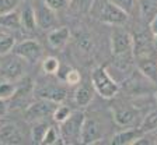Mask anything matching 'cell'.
<instances>
[{
	"label": "cell",
	"instance_id": "cell-33",
	"mask_svg": "<svg viewBox=\"0 0 157 145\" xmlns=\"http://www.w3.org/2000/svg\"><path fill=\"white\" fill-rule=\"evenodd\" d=\"M7 113H9V103H7V99L0 98V119H3Z\"/></svg>",
	"mask_w": 157,
	"mask_h": 145
},
{
	"label": "cell",
	"instance_id": "cell-24",
	"mask_svg": "<svg viewBox=\"0 0 157 145\" xmlns=\"http://www.w3.org/2000/svg\"><path fill=\"white\" fill-rule=\"evenodd\" d=\"M17 91V84L16 81H9V80H4V81H0V98L3 99H11L14 96Z\"/></svg>",
	"mask_w": 157,
	"mask_h": 145
},
{
	"label": "cell",
	"instance_id": "cell-3",
	"mask_svg": "<svg viewBox=\"0 0 157 145\" xmlns=\"http://www.w3.org/2000/svg\"><path fill=\"white\" fill-rule=\"evenodd\" d=\"M84 120H86L84 112L76 110V112L70 113V116L65 121L60 123L59 131H60V137H62V144L80 142V134H82Z\"/></svg>",
	"mask_w": 157,
	"mask_h": 145
},
{
	"label": "cell",
	"instance_id": "cell-20",
	"mask_svg": "<svg viewBox=\"0 0 157 145\" xmlns=\"http://www.w3.org/2000/svg\"><path fill=\"white\" fill-rule=\"evenodd\" d=\"M49 126L51 124H48L45 120H39V121L34 123L33 129H31V140L34 144H42V140L48 131Z\"/></svg>",
	"mask_w": 157,
	"mask_h": 145
},
{
	"label": "cell",
	"instance_id": "cell-36",
	"mask_svg": "<svg viewBox=\"0 0 157 145\" xmlns=\"http://www.w3.org/2000/svg\"><path fill=\"white\" fill-rule=\"evenodd\" d=\"M154 99H156V103H157V91H156V94H154Z\"/></svg>",
	"mask_w": 157,
	"mask_h": 145
},
{
	"label": "cell",
	"instance_id": "cell-26",
	"mask_svg": "<svg viewBox=\"0 0 157 145\" xmlns=\"http://www.w3.org/2000/svg\"><path fill=\"white\" fill-rule=\"evenodd\" d=\"M14 46H16V38L13 35L0 36V56L9 55L10 52H13Z\"/></svg>",
	"mask_w": 157,
	"mask_h": 145
},
{
	"label": "cell",
	"instance_id": "cell-11",
	"mask_svg": "<svg viewBox=\"0 0 157 145\" xmlns=\"http://www.w3.org/2000/svg\"><path fill=\"white\" fill-rule=\"evenodd\" d=\"M112 117L117 126L119 127H133L139 119V110L135 107L117 106L112 109Z\"/></svg>",
	"mask_w": 157,
	"mask_h": 145
},
{
	"label": "cell",
	"instance_id": "cell-9",
	"mask_svg": "<svg viewBox=\"0 0 157 145\" xmlns=\"http://www.w3.org/2000/svg\"><path fill=\"white\" fill-rule=\"evenodd\" d=\"M133 36V56L137 57H146V56L157 55L156 53V42L154 36L151 38L147 32H137Z\"/></svg>",
	"mask_w": 157,
	"mask_h": 145
},
{
	"label": "cell",
	"instance_id": "cell-34",
	"mask_svg": "<svg viewBox=\"0 0 157 145\" xmlns=\"http://www.w3.org/2000/svg\"><path fill=\"white\" fill-rule=\"evenodd\" d=\"M149 28H150V32L153 34V35H156V34H157V14L153 17V20L150 21V24H149Z\"/></svg>",
	"mask_w": 157,
	"mask_h": 145
},
{
	"label": "cell",
	"instance_id": "cell-23",
	"mask_svg": "<svg viewBox=\"0 0 157 145\" xmlns=\"http://www.w3.org/2000/svg\"><path fill=\"white\" fill-rule=\"evenodd\" d=\"M41 68H42V71L46 75H55L60 70V61L56 57H53V56H48V57H45L42 60Z\"/></svg>",
	"mask_w": 157,
	"mask_h": 145
},
{
	"label": "cell",
	"instance_id": "cell-2",
	"mask_svg": "<svg viewBox=\"0 0 157 145\" xmlns=\"http://www.w3.org/2000/svg\"><path fill=\"white\" fill-rule=\"evenodd\" d=\"M91 85L94 87L95 94L104 99H112L119 92V82L114 80L102 66H98L91 71Z\"/></svg>",
	"mask_w": 157,
	"mask_h": 145
},
{
	"label": "cell",
	"instance_id": "cell-8",
	"mask_svg": "<svg viewBox=\"0 0 157 145\" xmlns=\"http://www.w3.org/2000/svg\"><path fill=\"white\" fill-rule=\"evenodd\" d=\"M13 53H16L17 56H20L24 61H27L29 64H34L42 57V46L36 41L28 39V41H23V42L17 43L13 49Z\"/></svg>",
	"mask_w": 157,
	"mask_h": 145
},
{
	"label": "cell",
	"instance_id": "cell-27",
	"mask_svg": "<svg viewBox=\"0 0 157 145\" xmlns=\"http://www.w3.org/2000/svg\"><path fill=\"white\" fill-rule=\"evenodd\" d=\"M62 80L65 81L69 87H76V85L80 84L82 75H80V73H78L77 70H75V68H67V70L63 73Z\"/></svg>",
	"mask_w": 157,
	"mask_h": 145
},
{
	"label": "cell",
	"instance_id": "cell-15",
	"mask_svg": "<svg viewBox=\"0 0 157 145\" xmlns=\"http://www.w3.org/2000/svg\"><path fill=\"white\" fill-rule=\"evenodd\" d=\"M24 142V137L20 129L11 123L0 127V144L3 145H18Z\"/></svg>",
	"mask_w": 157,
	"mask_h": 145
},
{
	"label": "cell",
	"instance_id": "cell-32",
	"mask_svg": "<svg viewBox=\"0 0 157 145\" xmlns=\"http://www.w3.org/2000/svg\"><path fill=\"white\" fill-rule=\"evenodd\" d=\"M111 2L117 4L118 7H121L128 14H131L135 9V0H111Z\"/></svg>",
	"mask_w": 157,
	"mask_h": 145
},
{
	"label": "cell",
	"instance_id": "cell-12",
	"mask_svg": "<svg viewBox=\"0 0 157 145\" xmlns=\"http://www.w3.org/2000/svg\"><path fill=\"white\" fill-rule=\"evenodd\" d=\"M34 9H35L38 28L51 29V28L55 27V24H56V11H53L52 9H49L44 0L42 2H36V4L34 6Z\"/></svg>",
	"mask_w": 157,
	"mask_h": 145
},
{
	"label": "cell",
	"instance_id": "cell-30",
	"mask_svg": "<svg viewBox=\"0 0 157 145\" xmlns=\"http://www.w3.org/2000/svg\"><path fill=\"white\" fill-rule=\"evenodd\" d=\"M46 3V6L49 9H52L53 11H62V10L67 9L70 6V0H44Z\"/></svg>",
	"mask_w": 157,
	"mask_h": 145
},
{
	"label": "cell",
	"instance_id": "cell-17",
	"mask_svg": "<svg viewBox=\"0 0 157 145\" xmlns=\"http://www.w3.org/2000/svg\"><path fill=\"white\" fill-rule=\"evenodd\" d=\"M94 87H90V84H78V87L75 91V102L78 107H87L93 102L94 98Z\"/></svg>",
	"mask_w": 157,
	"mask_h": 145
},
{
	"label": "cell",
	"instance_id": "cell-7",
	"mask_svg": "<svg viewBox=\"0 0 157 145\" xmlns=\"http://www.w3.org/2000/svg\"><path fill=\"white\" fill-rule=\"evenodd\" d=\"M34 95L42 99L52 100L55 103H62L67 98V89L66 87L58 84V82H36L34 87Z\"/></svg>",
	"mask_w": 157,
	"mask_h": 145
},
{
	"label": "cell",
	"instance_id": "cell-6",
	"mask_svg": "<svg viewBox=\"0 0 157 145\" xmlns=\"http://www.w3.org/2000/svg\"><path fill=\"white\" fill-rule=\"evenodd\" d=\"M0 59V75L9 81H20L24 75L23 59L13 53V56L4 55Z\"/></svg>",
	"mask_w": 157,
	"mask_h": 145
},
{
	"label": "cell",
	"instance_id": "cell-31",
	"mask_svg": "<svg viewBox=\"0 0 157 145\" xmlns=\"http://www.w3.org/2000/svg\"><path fill=\"white\" fill-rule=\"evenodd\" d=\"M20 0H0V14L13 11L18 7Z\"/></svg>",
	"mask_w": 157,
	"mask_h": 145
},
{
	"label": "cell",
	"instance_id": "cell-16",
	"mask_svg": "<svg viewBox=\"0 0 157 145\" xmlns=\"http://www.w3.org/2000/svg\"><path fill=\"white\" fill-rule=\"evenodd\" d=\"M144 132H142V130L139 127H128L126 130L117 132L111 140V144L114 145H135V142L137 141V138H140Z\"/></svg>",
	"mask_w": 157,
	"mask_h": 145
},
{
	"label": "cell",
	"instance_id": "cell-28",
	"mask_svg": "<svg viewBox=\"0 0 157 145\" xmlns=\"http://www.w3.org/2000/svg\"><path fill=\"white\" fill-rule=\"evenodd\" d=\"M70 113H72V110L69 109V106L58 103V106H56L55 112H53V114H52L53 121H56V123L60 124V123H63L69 116H70Z\"/></svg>",
	"mask_w": 157,
	"mask_h": 145
},
{
	"label": "cell",
	"instance_id": "cell-10",
	"mask_svg": "<svg viewBox=\"0 0 157 145\" xmlns=\"http://www.w3.org/2000/svg\"><path fill=\"white\" fill-rule=\"evenodd\" d=\"M102 138V126L94 117H86L83 123L82 134H80V144L90 145L95 144Z\"/></svg>",
	"mask_w": 157,
	"mask_h": 145
},
{
	"label": "cell",
	"instance_id": "cell-5",
	"mask_svg": "<svg viewBox=\"0 0 157 145\" xmlns=\"http://www.w3.org/2000/svg\"><path fill=\"white\" fill-rule=\"evenodd\" d=\"M56 106H58V103L52 102V100L38 98V100L29 103L28 106L25 107V110H24V119L28 123H35V121H39V120H45L46 117L52 116Z\"/></svg>",
	"mask_w": 157,
	"mask_h": 145
},
{
	"label": "cell",
	"instance_id": "cell-4",
	"mask_svg": "<svg viewBox=\"0 0 157 145\" xmlns=\"http://www.w3.org/2000/svg\"><path fill=\"white\" fill-rule=\"evenodd\" d=\"M111 53L114 57L133 53V36L122 25L114 27L111 32Z\"/></svg>",
	"mask_w": 157,
	"mask_h": 145
},
{
	"label": "cell",
	"instance_id": "cell-35",
	"mask_svg": "<svg viewBox=\"0 0 157 145\" xmlns=\"http://www.w3.org/2000/svg\"><path fill=\"white\" fill-rule=\"evenodd\" d=\"M154 36V42H156V46H157V34H156V35H153Z\"/></svg>",
	"mask_w": 157,
	"mask_h": 145
},
{
	"label": "cell",
	"instance_id": "cell-21",
	"mask_svg": "<svg viewBox=\"0 0 157 145\" xmlns=\"http://www.w3.org/2000/svg\"><path fill=\"white\" fill-rule=\"evenodd\" d=\"M75 43L77 46L78 50H82L83 53H91L93 49H94V42H93V38L88 35L87 32H80L76 35L75 38Z\"/></svg>",
	"mask_w": 157,
	"mask_h": 145
},
{
	"label": "cell",
	"instance_id": "cell-19",
	"mask_svg": "<svg viewBox=\"0 0 157 145\" xmlns=\"http://www.w3.org/2000/svg\"><path fill=\"white\" fill-rule=\"evenodd\" d=\"M21 13V23H23V29L33 32L35 31L38 24H36V16H35V9L34 6L25 3L23 7V10L20 11Z\"/></svg>",
	"mask_w": 157,
	"mask_h": 145
},
{
	"label": "cell",
	"instance_id": "cell-25",
	"mask_svg": "<svg viewBox=\"0 0 157 145\" xmlns=\"http://www.w3.org/2000/svg\"><path fill=\"white\" fill-rule=\"evenodd\" d=\"M59 142H62V137H60L59 129H56V127H53V126H49V129H48V131H46L41 145H56V144H59Z\"/></svg>",
	"mask_w": 157,
	"mask_h": 145
},
{
	"label": "cell",
	"instance_id": "cell-1",
	"mask_svg": "<svg viewBox=\"0 0 157 145\" xmlns=\"http://www.w3.org/2000/svg\"><path fill=\"white\" fill-rule=\"evenodd\" d=\"M88 14L100 23L112 27L125 25L129 20V14L111 0H94Z\"/></svg>",
	"mask_w": 157,
	"mask_h": 145
},
{
	"label": "cell",
	"instance_id": "cell-14",
	"mask_svg": "<svg viewBox=\"0 0 157 145\" xmlns=\"http://www.w3.org/2000/svg\"><path fill=\"white\" fill-rule=\"evenodd\" d=\"M70 35L72 34H70V29L67 27H59V28L51 29L46 39H48V43L51 48L55 49V50H60L67 45Z\"/></svg>",
	"mask_w": 157,
	"mask_h": 145
},
{
	"label": "cell",
	"instance_id": "cell-29",
	"mask_svg": "<svg viewBox=\"0 0 157 145\" xmlns=\"http://www.w3.org/2000/svg\"><path fill=\"white\" fill-rule=\"evenodd\" d=\"M93 0H70V6L78 13H88L91 9Z\"/></svg>",
	"mask_w": 157,
	"mask_h": 145
},
{
	"label": "cell",
	"instance_id": "cell-13",
	"mask_svg": "<svg viewBox=\"0 0 157 145\" xmlns=\"http://www.w3.org/2000/svg\"><path fill=\"white\" fill-rule=\"evenodd\" d=\"M136 66L137 70L153 85H157V55L146 56V57H137Z\"/></svg>",
	"mask_w": 157,
	"mask_h": 145
},
{
	"label": "cell",
	"instance_id": "cell-18",
	"mask_svg": "<svg viewBox=\"0 0 157 145\" xmlns=\"http://www.w3.org/2000/svg\"><path fill=\"white\" fill-rule=\"evenodd\" d=\"M0 27L6 29H11V31H18L23 29V23H21V13L13 10L9 13L0 14Z\"/></svg>",
	"mask_w": 157,
	"mask_h": 145
},
{
	"label": "cell",
	"instance_id": "cell-22",
	"mask_svg": "<svg viewBox=\"0 0 157 145\" xmlns=\"http://www.w3.org/2000/svg\"><path fill=\"white\" fill-rule=\"evenodd\" d=\"M139 129L142 130V132H151L154 130H157V109L150 110L143 117Z\"/></svg>",
	"mask_w": 157,
	"mask_h": 145
}]
</instances>
